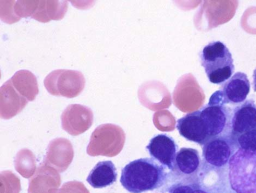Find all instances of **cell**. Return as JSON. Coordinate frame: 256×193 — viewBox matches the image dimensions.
<instances>
[{"instance_id": "14", "label": "cell", "mask_w": 256, "mask_h": 193, "mask_svg": "<svg viewBox=\"0 0 256 193\" xmlns=\"http://www.w3.org/2000/svg\"><path fill=\"white\" fill-rule=\"evenodd\" d=\"M250 87L247 75L242 72H237L223 84L220 90L224 104H242L247 98Z\"/></svg>"}, {"instance_id": "15", "label": "cell", "mask_w": 256, "mask_h": 193, "mask_svg": "<svg viewBox=\"0 0 256 193\" xmlns=\"http://www.w3.org/2000/svg\"><path fill=\"white\" fill-rule=\"evenodd\" d=\"M176 128L187 140L197 143L201 146L209 140L198 110L188 113L178 120Z\"/></svg>"}, {"instance_id": "1", "label": "cell", "mask_w": 256, "mask_h": 193, "mask_svg": "<svg viewBox=\"0 0 256 193\" xmlns=\"http://www.w3.org/2000/svg\"><path fill=\"white\" fill-rule=\"evenodd\" d=\"M168 176L166 168L154 158H140L124 166L120 182L130 193H143L162 188Z\"/></svg>"}, {"instance_id": "24", "label": "cell", "mask_w": 256, "mask_h": 193, "mask_svg": "<svg viewBox=\"0 0 256 193\" xmlns=\"http://www.w3.org/2000/svg\"><path fill=\"white\" fill-rule=\"evenodd\" d=\"M1 19L5 23L13 24L19 22L21 18H18L14 13V8L16 1L0 2Z\"/></svg>"}, {"instance_id": "28", "label": "cell", "mask_w": 256, "mask_h": 193, "mask_svg": "<svg viewBox=\"0 0 256 193\" xmlns=\"http://www.w3.org/2000/svg\"><path fill=\"white\" fill-rule=\"evenodd\" d=\"M194 193H209L207 192L206 190L200 188V186L198 185H196V186H195V188L194 192Z\"/></svg>"}, {"instance_id": "9", "label": "cell", "mask_w": 256, "mask_h": 193, "mask_svg": "<svg viewBox=\"0 0 256 193\" xmlns=\"http://www.w3.org/2000/svg\"><path fill=\"white\" fill-rule=\"evenodd\" d=\"M146 148L152 158L170 171H174L178 146L172 137L166 134H158L151 138Z\"/></svg>"}, {"instance_id": "27", "label": "cell", "mask_w": 256, "mask_h": 193, "mask_svg": "<svg viewBox=\"0 0 256 193\" xmlns=\"http://www.w3.org/2000/svg\"><path fill=\"white\" fill-rule=\"evenodd\" d=\"M196 184H178L170 189L168 193H194Z\"/></svg>"}, {"instance_id": "20", "label": "cell", "mask_w": 256, "mask_h": 193, "mask_svg": "<svg viewBox=\"0 0 256 193\" xmlns=\"http://www.w3.org/2000/svg\"><path fill=\"white\" fill-rule=\"evenodd\" d=\"M36 156L31 150L24 148L16 156L14 166L16 171L26 178H32L36 172Z\"/></svg>"}, {"instance_id": "21", "label": "cell", "mask_w": 256, "mask_h": 193, "mask_svg": "<svg viewBox=\"0 0 256 193\" xmlns=\"http://www.w3.org/2000/svg\"><path fill=\"white\" fill-rule=\"evenodd\" d=\"M1 193H20L21 188L20 180L11 171H3L0 174Z\"/></svg>"}, {"instance_id": "19", "label": "cell", "mask_w": 256, "mask_h": 193, "mask_svg": "<svg viewBox=\"0 0 256 193\" xmlns=\"http://www.w3.org/2000/svg\"><path fill=\"white\" fill-rule=\"evenodd\" d=\"M10 80L16 92L28 101H34L39 94L38 80L32 72L20 70Z\"/></svg>"}, {"instance_id": "6", "label": "cell", "mask_w": 256, "mask_h": 193, "mask_svg": "<svg viewBox=\"0 0 256 193\" xmlns=\"http://www.w3.org/2000/svg\"><path fill=\"white\" fill-rule=\"evenodd\" d=\"M238 2L206 1L194 18V24L202 31H208L230 21L235 14Z\"/></svg>"}, {"instance_id": "29", "label": "cell", "mask_w": 256, "mask_h": 193, "mask_svg": "<svg viewBox=\"0 0 256 193\" xmlns=\"http://www.w3.org/2000/svg\"><path fill=\"white\" fill-rule=\"evenodd\" d=\"M253 86L254 92H256V68L254 71L253 74Z\"/></svg>"}, {"instance_id": "16", "label": "cell", "mask_w": 256, "mask_h": 193, "mask_svg": "<svg viewBox=\"0 0 256 193\" xmlns=\"http://www.w3.org/2000/svg\"><path fill=\"white\" fill-rule=\"evenodd\" d=\"M68 8L67 1L39 0L32 18L36 21L46 23L51 20H63Z\"/></svg>"}, {"instance_id": "5", "label": "cell", "mask_w": 256, "mask_h": 193, "mask_svg": "<svg viewBox=\"0 0 256 193\" xmlns=\"http://www.w3.org/2000/svg\"><path fill=\"white\" fill-rule=\"evenodd\" d=\"M85 78L82 72L70 70H53L45 78L44 86L50 94L68 98H76L85 86Z\"/></svg>"}, {"instance_id": "11", "label": "cell", "mask_w": 256, "mask_h": 193, "mask_svg": "<svg viewBox=\"0 0 256 193\" xmlns=\"http://www.w3.org/2000/svg\"><path fill=\"white\" fill-rule=\"evenodd\" d=\"M256 129V104L252 100L242 102L232 112L230 136L236 138L245 132Z\"/></svg>"}, {"instance_id": "22", "label": "cell", "mask_w": 256, "mask_h": 193, "mask_svg": "<svg viewBox=\"0 0 256 193\" xmlns=\"http://www.w3.org/2000/svg\"><path fill=\"white\" fill-rule=\"evenodd\" d=\"M38 2V0H19L16 2L14 13L20 18L32 17Z\"/></svg>"}, {"instance_id": "4", "label": "cell", "mask_w": 256, "mask_h": 193, "mask_svg": "<svg viewBox=\"0 0 256 193\" xmlns=\"http://www.w3.org/2000/svg\"><path fill=\"white\" fill-rule=\"evenodd\" d=\"M226 105L218 90L212 95L208 104L198 110L209 140L230 134L232 112Z\"/></svg>"}, {"instance_id": "18", "label": "cell", "mask_w": 256, "mask_h": 193, "mask_svg": "<svg viewBox=\"0 0 256 193\" xmlns=\"http://www.w3.org/2000/svg\"><path fill=\"white\" fill-rule=\"evenodd\" d=\"M118 178V173L112 162H100L90 172L88 182L94 188L101 189L112 185Z\"/></svg>"}, {"instance_id": "8", "label": "cell", "mask_w": 256, "mask_h": 193, "mask_svg": "<svg viewBox=\"0 0 256 193\" xmlns=\"http://www.w3.org/2000/svg\"><path fill=\"white\" fill-rule=\"evenodd\" d=\"M62 128L72 136H78L86 132L94 122V114L86 106L70 104L62 116Z\"/></svg>"}, {"instance_id": "10", "label": "cell", "mask_w": 256, "mask_h": 193, "mask_svg": "<svg viewBox=\"0 0 256 193\" xmlns=\"http://www.w3.org/2000/svg\"><path fill=\"white\" fill-rule=\"evenodd\" d=\"M74 156V149L70 142L65 138H56L48 144L42 164L62 173L68 168Z\"/></svg>"}, {"instance_id": "12", "label": "cell", "mask_w": 256, "mask_h": 193, "mask_svg": "<svg viewBox=\"0 0 256 193\" xmlns=\"http://www.w3.org/2000/svg\"><path fill=\"white\" fill-rule=\"evenodd\" d=\"M62 184L58 172L42 164L29 180L28 193H57Z\"/></svg>"}, {"instance_id": "13", "label": "cell", "mask_w": 256, "mask_h": 193, "mask_svg": "<svg viewBox=\"0 0 256 193\" xmlns=\"http://www.w3.org/2000/svg\"><path fill=\"white\" fill-rule=\"evenodd\" d=\"M28 104V100L16 92L10 80L0 89V114L2 118L10 120L17 116Z\"/></svg>"}, {"instance_id": "26", "label": "cell", "mask_w": 256, "mask_h": 193, "mask_svg": "<svg viewBox=\"0 0 256 193\" xmlns=\"http://www.w3.org/2000/svg\"><path fill=\"white\" fill-rule=\"evenodd\" d=\"M58 193H90L84 184L77 180L66 182Z\"/></svg>"}, {"instance_id": "23", "label": "cell", "mask_w": 256, "mask_h": 193, "mask_svg": "<svg viewBox=\"0 0 256 193\" xmlns=\"http://www.w3.org/2000/svg\"><path fill=\"white\" fill-rule=\"evenodd\" d=\"M235 142L238 148L256 152V129L239 136Z\"/></svg>"}, {"instance_id": "7", "label": "cell", "mask_w": 256, "mask_h": 193, "mask_svg": "<svg viewBox=\"0 0 256 193\" xmlns=\"http://www.w3.org/2000/svg\"><path fill=\"white\" fill-rule=\"evenodd\" d=\"M235 146H237L236 144L230 134L210 138L202 146L204 160L212 167H223L234 154Z\"/></svg>"}, {"instance_id": "25", "label": "cell", "mask_w": 256, "mask_h": 193, "mask_svg": "<svg viewBox=\"0 0 256 193\" xmlns=\"http://www.w3.org/2000/svg\"><path fill=\"white\" fill-rule=\"evenodd\" d=\"M242 26L250 34H256V8H250L242 16Z\"/></svg>"}, {"instance_id": "3", "label": "cell", "mask_w": 256, "mask_h": 193, "mask_svg": "<svg viewBox=\"0 0 256 193\" xmlns=\"http://www.w3.org/2000/svg\"><path fill=\"white\" fill-rule=\"evenodd\" d=\"M229 178L236 193H256V152L238 149L229 161Z\"/></svg>"}, {"instance_id": "17", "label": "cell", "mask_w": 256, "mask_h": 193, "mask_svg": "<svg viewBox=\"0 0 256 193\" xmlns=\"http://www.w3.org/2000/svg\"><path fill=\"white\" fill-rule=\"evenodd\" d=\"M200 166V158L198 150L182 148L176 154L173 172L182 176H193L198 172Z\"/></svg>"}, {"instance_id": "2", "label": "cell", "mask_w": 256, "mask_h": 193, "mask_svg": "<svg viewBox=\"0 0 256 193\" xmlns=\"http://www.w3.org/2000/svg\"><path fill=\"white\" fill-rule=\"evenodd\" d=\"M200 56L201 65L210 82L221 85L234 74L235 68L232 56L222 42H210L203 48Z\"/></svg>"}]
</instances>
